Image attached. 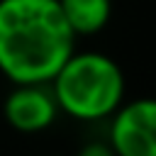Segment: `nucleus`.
Wrapping results in <instances>:
<instances>
[{
	"instance_id": "obj_4",
	"label": "nucleus",
	"mask_w": 156,
	"mask_h": 156,
	"mask_svg": "<svg viewBox=\"0 0 156 156\" xmlns=\"http://www.w3.org/2000/svg\"><path fill=\"white\" fill-rule=\"evenodd\" d=\"M7 124L20 134H39L58 117V105L49 85H15L2 105Z\"/></svg>"
},
{
	"instance_id": "obj_7",
	"label": "nucleus",
	"mask_w": 156,
	"mask_h": 156,
	"mask_svg": "<svg viewBox=\"0 0 156 156\" xmlns=\"http://www.w3.org/2000/svg\"><path fill=\"white\" fill-rule=\"evenodd\" d=\"M51 156H56V154H51Z\"/></svg>"
},
{
	"instance_id": "obj_6",
	"label": "nucleus",
	"mask_w": 156,
	"mask_h": 156,
	"mask_svg": "<svg viewBox=\"0 0 156 156\" xmlns=\"http://www.w3.org/2000/svg\"><path fill=\"white\" fill-rule=\"evenodd\" d=\"M76 156H115V151H112V146L107 144V139H105V141H102V139H93V141H85V144L78 149Z\"/></svg>"
},
{
	"instance_id": "obj_3",
	"label": "nucleus",
	"mask_w": 156,
	"mask_h": 156,
	"mask_svg": "<svg viewBox=\"0 0 156 156\" xmlns=\"http://www.w3.org/2000/svg\"><path fill=\"white\" fill-rule=\"evenodd\" d=\"M107 144L115 156H156V98L122 102L110 117Z\"/></svg>"
},
{
	"instance_id": "obj_1",
	"label": "nucleus",
	"mask_w": 156,
	"mask_h": 156,
	"mask_svg": "<svg viewBox=\"0 0 156 156\" xmlns=\"http://www.w3.org/2000/svg\"><path fill=\"white\" fill-rule=\"evenodd\" d=\"M58 0H0V73L15 85H49L76 51Z\"/></svg>"
},
{
	"instance_id": "obj_2",
	"label": "nucleus",
	"mask_w": 156,
	"mask_h": 156,
	"mask_svg": "<svg viewBox=\"0 0 156 156\" xmlns=\"http://www.w3.org/2000/svg\"><path fill=\"white\" fill-rule=\"evenodd\" d=\"M58 112L78 122L110 119L124 102L127 80L119 63L100 51H73L49 83Z\"/></svg>"
},
{
	"instance_id": "obj_5",
	"label": "nucleus",
	"mask_w": 156,
	"mask_h": 156,
	"mask_svg": "<svg viewBox=\"0 0 156 156\" xmlns=\"http://www.w3.org/2000/svg\"><path fill=\"white\" fill-rule=\"evenodd\" d=\"M58 7L76 39L100 34L112 17V0H58Z\"/></svg>"
}]
</instances>
